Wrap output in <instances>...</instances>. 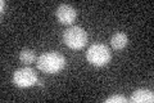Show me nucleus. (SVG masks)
Instances as JSON below:
<instances>
[{
    "label": "nucleus",
    "mask_w": 154,
    "mask_h": 103,
    "mask_svg": "<svg viewBox=\"0 0 154 103\" xmlns=\"http://www.w3.org/2000/svg\"><path fill=\"white\" fill-rule=\"evenodd\" d=\"M66 67V58L57 52H48L37 58V68L46 73H58Z\"/></svg>",
    "instance_id": "obj_1"
},
{
    "label": "nucleus",
    "mask_w": 154,
    "mask_h": 103,
    "mask_svg": "<svg viewBox=\"0 0 154 103\" xmlns=\"http://www.w3.org/2000/svg\"><path fill=\"white\" fill-rule=\"evenodd\" d=\"M110 50L107 45L104 44H93L88 53H86V58H88V62H90L91 65L102 67L105 66L107 63L110 61Z\"/></svg>",
    "instance_id": "obj_2"
},
{
    "label": "nucleus",
    "mask_w": 154,
    "mask_h": 103,
    "mask_svg": "<svg viewBox=\"0 0 154 103\" xmlns=\"http://www.w3.org/2000/svg\"><path fill=\"white\" fill-rule=\"evenodd\" d=\"M63 40L71 49H82L88 43V34L82 27L72 26L64 31Z\"/></svg>",
    "instance_id": "obj_3"
},
{
    "label": "nucleus",
    "mask_w": 154,
    "mask_h": 103,
    "mask_svg": "<svg viewBox=\"0 0 154 103\" xmlns=\"http://www.w3.org/2000/svg\"><path fill=\"white\" fill-rule=\"evenodd\" d=\"M37 75L35 70H32L31 67H23L19 68L14 72L13 75V82L19 88H27V86H32L36 84L37 81Z\"/></svg>",
    "instance_id": "obj_4"
},
{
    "label": "nucleus",
    "mask_w": 154,
    "mask_h": 103,
    "mask_svg": "<svg viewBox=\"0 0 154 103\" xmlns=\"http://www.w3.org/2000/svg\"><path fill=\"white\" fill-rule=\"evenodd\" d=\"M77 13L75 8L69 4H60L57 8V18L58 21L63 24H71L76 19Z\"/></svg>",
    "instance_id": "obj_5"
},
{
    "label": "nucleus",
    "mask_w": 154,
    "mask_h": 103,
    "mask_svg": "<svg viewBox=\"0 0 154 103\" xmlns=\"http://www.w3.org/2000/svg\"><path fill=\"white\" fill-rule=\"evenodd\" d=\"M130 102H132V103H153L154 102V93L148 89H137L130 97Z\"/></svg>",
    "instance_id": "obj_6"
},
{
    "label": "nucleus",
    "mask_w": 154,
    "mask_h": 103,
    "mask_svg": "<svg viewBox=\"0 0 154 103\" xmlns=\"http://www.w3.org/2000/svg\"><path fill=\"white\" fill-rule=\"evenodd\" d=\"M127 43H128V37L126 34H123V32H116L112 36V39H110V44H112L113 49H116V50L123 49L127 45Z\"/></svg>",
    "instance_id": "obj_7"
},
{
    "label": "nucleus",
    "mask_w": 154,
    "mask_h": 103,
    "mask_svg": "<svg viewBox=\"0 0 154 103\" xmlns=\"http://www.w3.org/2000/svg\"><path fill=\"white\" fill-rule=\"evenodd\" d=\"M19 60H21L22 63H25V65H31V63L35 62L36 56H35V53H33V50L25 48L19 53Z\"/></svg>",
    "instance_id": "obj_8"
},
{
    "label": "nucleus",
    "mask_w": 154,
    "mask_h": 103,
    "mask_svg": "<svg viewBox=\"0 0 154 103\" xmlns=\"http://www.w3.org/2000/svg\"><path fill=\"white\" fill-rule=\"evenodd\" d=\"M104 102L105 103H127L128 99L126 97H123V95L116 94V95H112V97L107 98V99H104Z\"/></svg>",
    "instance_id": "obj_9"
},
{
    "label": "nucleus",
    "mask_w": 154,
    "mask_h": 103,
    "mask_svg": "<svg viewBox=\"0 0 154 103\" xmlns=\"http://www.w3.org/2000/svg\"><path fill=\"white\" fill-rule=\"evenodd\" d=\"M4 4H5V3L2 2V13H4Z\"/></svg>",
    "instance_id": "obj_10"
}]
</instances>
